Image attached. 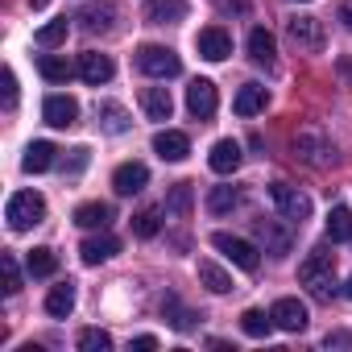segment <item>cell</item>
<instances>
[{"label":"cell","instance_id":"cell-24","mask_svg":"<svg viewBox=\"0 0 352 352\" xmlns=\"http://www.w3.org/2000/svg\"><path fill=\"white\" fill-rule=\"evenodd\" d=\"M54 153H58V149H54L50 141H34V145L25 149V157H21V170H25V174H42V170L54 166Z\"/></svg>","mask_w":352,"mask_h":352},{"label":"cell","instance_id":"cell-9","mask_svg":"<svg viewBox=\"0 0 352 352\" xmlns=\"http://www.w3.org/2000/svg\"><path fill=\"white\" fill-rule=\"evenodd\" d=\"M195 50H199L208 63H224V58L232 54V38H228V30H220V25H208V30H199V38H195Z\"/></svg>","mask_w":352,"mask_h":352},{"label":"cell","instance_id":"cell-4","mask_svg":"<svg viewBox=\"0 0 352 352\" xmlns=\"http://www.w3.org/2000/svg\"><path fill=\"white\" fill-rule=\"evenodd\" d=\"M212 245H216V249H220V253H224V257L236 265V270H245V274H253V270L261 265V253H257V249H253L245 236H232V232H216V236H212Z\"/></svg>","mask_w":352,"mask_h":352},{"label":"cell","instance_id":"cell-27","mask_svg":"<svg viewBox=\"0 0 352 352\" xmlns=\"http://www.w3.org/2000/svg\"><path fill=\"white\" fill-rule=\"evenodd\" d=\"M162 315L170 319V327H179V331H191L195 319H199L195 311H187V307L179 302V294H166V298H162Z\"/></svg>","mask_w":352,"mask_h":352},{"label":"cell","instance_id":"cell-11","mask_svg":"<svg viewBox=\"0 0 352 352\" xmlns=\"http://www.w3.org/2000/svg\"><path fill=\"white\" fill-rule=\"evenodd\" d=\"M153 153H157L162 162H183V157L191 153V137L179 133V129H162V133L153 137Z\"/></svg>","mask_w":352,"mask_h":352},{"label":"cell","instance_id":"cell-28","mask_svg":"<svg viewBox=\"0 0 352 352\" xmlns=\"http://www.w3.org/2000/svg\"><path fill=\"white\" fill-rule=\"evenodd\" d=\"M38 75H42L46 83H67V79L75 75V67H71L67 58H58V54H42V58H38Z\"/></svg>","mask_w":352,"mask_h":352},{"label":"cell","instance_id":"cell-2","mask_svg":"<svg viewBox=\"0 0 352 352\" xmlns=\"http://www.w3.org/2000/svg\"><path fill=\"white\" fill-rule=\"evenodd\" d=\"M5 220H9L13 232H30V228H38L46 220V199L38 191H17L5 204Z\"/></svg>","mask_w":352,"mask_h":352},{"label":"cell","instance_id":"cell-38","mask_svg":"<svg viewBox=\"0 0 352 352\" xmlns=\"http://www.w3.org/2000/svg\"><path fill=\"white\" fill-rule=\"evenodd\" d=\"M0 270H5V294H17L21 290V270H17V257L5 253L0 257Z\"/></svg>","mask_w":352,"mask_h":352},{"label":"cell","instance_id":"cell-20","mask_svg":"<svg viewBox=\"0 0 352 352\" xmlns=\"http://www.w3.org/2000/svg\"><path fill=\"white\" fill-rule=\"evenodd\" d=\"M265 100H270V91H265L261 83H245V87L236 91V100H232V112H236V116H257V112L265 108Z\"/></svg>","mask_w":352,"mask_h":352},{"label":"cell","instance_id":"cell-5","mask_svg":"<svg viewBox=\"0 0 352 352\" xmlns=\"http://www.w3.org/2000/svg\"><path fill=\"white\" fill-rule=\"evenodd\" d=\"M286 38H290L298 50L319 54V50H323V21H319V17L298 13V17H290V21H286Z\"/></svg>","mask_w":352,"mask_h":352},{"label":"cell","instance_id":"cell-31","mask_svg":"<svg viewBox=\"0 0 352 352\" xmlns=\"http://www.w3.org/2000/svg\"><path fill=\"white\" fill-rule=\"evenodd\" d=\"M25 270H30V278H50V274L58 270V257H54V249H30V257H25Z\"/></svg>","mask_w":352,"mask_h":352},{"label":"cell","instance_id":"cell-6","mask_svg":"<svg viewBox=\"0 0 352 352\" xmlns=\"http://www.w3.org/2000/svg\"><path fill=\"white\" fill-rule=\"evenodd\" d=\"M294 153H298L302 162H311V166H327V162H336V145H331L319 129H302V133L294 137Z\"/></svg>","mask_w":352,"mask_h":352},{"label":"cell","instance_id":"cell-12","mask_svg":"<svg viewBox=\"0 0 352 352\" xmlns=\"http://www.w3.org/2000/svg\"><path fill=\"white\" fill-rule=\"evenodd\" d=\"M42 120L54 124V129H71V124L79 120V104H75L71 96H46V104H42Z\"/></svg>","mask_w":352,"mask_h":352},{"label":"cell","instance_id":"cell-41","mask_svg":"<svg viewBox=\"0 0 352 352\" xmlns=\"http://www.w3.org/2000/svg\"><path fill=\"white\" fill-rule=\"evenodd\" d=\"M220 13H245V0H220Z\"/></svg>","mask_w":352,"mask_h":352},{"label":"cell","instance_id":"cell-23","mask_svg":"<svg viewBox=\"0 0 352 352\" xmlns=\"http://www.w3.org/2000/svg\"><path fill=\"white\" fill-rule=\"evenodd\" d=\"M191 204H195L191 183H174V187H170V195H166V204H162V212H166L170 220H183V216L191 212Z\"/></svg>","mask_w":352,"mask_h":352},{"label":"cell","instance_id":"cell-17","mask_svg":"<svg viewBox=\"0 0 352 352\" xmlns=\"http://www.w3.org/2000/svg\"><path fill=\"white\" fill-rule=\"evenodd\" d=\"M120 253V241L112 236V232H100V236H87L83 245H79V257L87 261V265H100V261H112Z\"/></svg>","mask_w":352,"mask_h":352},{"label":"cell","instance_id":"cell-35","mask_svg":"<svg viewBox=\"0 0 352 352\" xmlns=\"http://www.w3.org/2000/svg\"><path fill=\"white\" fill-rule=\"evenodd\" d=\"M327 236H331V241H352V212H348V208H331V216H327Z\"/></svg>","mask_w":352,"mask_h":352},{"label":"cell","instance_id":"cell-30","mask_svg":"<svg viewBox=\"0 0 352 352\" xmlns=\"http://www.w3.org/2000/svg\"><path fill=\"white\" fill-rule=\"evenodd\" d=\"M112 17H116V5H100V9L91 5V9L79 13V21H83L91 34H108V30H112Z\"/></svg>","mask_w":352,"mask_h":352},{"label":"cell","instance_id":"cell-36","mask_svg":"<svg viewBox=\"0 0 352 352\" xmlns=\"http://www.w3.org/2000/svg\"><path fill=\"white\" fill-rule=\"evenodd\" d=\"M232 208H236V187H212L208 212H212V216H224V212H232Z\"/></svg>","mask_w":352,"mask_h":352},{"label":"cell","instance_id":"cell-25","mask_svg":"<svg viewBox=\"0 0 352 352\" xmlns=\"http://www.w3.org/2000/svg\"><path fill=\"white\" fill-rule=\"evenodd\" d=\"M274 54H278V46H274V34L257 25V30L249 34V58H253V63H261V67H274Z\"/></svg>","mask_w":352,"mask_h":352},{"label":"cell","instance_id":"cell-16","mask_svg":"<svg viewBox=\"0 0 352 352\" xmlns=\"http://www.w3.org/2000/svg\"><path fill=\"white\" fill-rule=\"evenodd\" d=\"M183 17H187V0H145L149 25H179Z\"/></svg>","mask_w":352,"mask_h":352},{"label":"cell","instance_id":"cell-21","mask_svg":"<svg viewBox=\"0 0 352 352\" xmlns=\"http://www.w3.org/2000/svg\"><path fill=\"white\" fill-rule=\"evenodd\" d=\"M141 108H145V116H149V120H170L174 100H170V91H166V87H145V91H141Z\"/></svg>","mask_w":352,"mask_h":352},{"label":"cell","instance_id":"cell-39","mask_svg":"<svg viewBox=\"0 0 352 352\" xmlns=\"http://www.w3.org/2000/svg\"><path fill=\"white\" fill-rule=\"evenodd\" d=\"M5 104H9V108L17 104V75H13V71H5Z\"/></svg>","mask_w":352,"mask_h":352},{"label":"cell","instance_id":"cell-7","mask_svg":"<svg viewBox=\"0 0 352 352\" xmlns=\"http://www.w3.org/2000/svg\"><path fill=\"white\" fill-rule=\"evenodd\" d=\"M270 199H274V208L282 212V220H307L311 216V199L298 191V187H290V183H274L270 187Z\"/></svg>","mask_w":352,"mask_h":352},{"label":"cell","instance_id":"cell-32","mask_svg":"<svg viewBox=\"0 0 352 352\" xmlns=\"http://www.w3.org/2000/svg\"><path fill=\"white\" fill-rule=\"evenodd\" d=\"M67 34H71V21H67V17H58V21L42 25V30L34 34V42H38V46H46V50H54V46H63V42H67Z\"/></svg>","mask_w":352,"mask_h":352},{"label":"cell","instance_id":"cell-19","mask_svg":"<svg viewBox=\"0 0 352 352\" xmlns=\"http://www.w3.org/2000/svg\"><path fill=\"white\" fill-rule=\"evenodd\" d=\"M96 124L104 129V133H129V112H124V104H116V100H104V104H96Z\"/></svg>","mask_w":352,"mask_h":352},{"label":"cell","instance_id":"cell-14","mask_svg":"<svg viewBox=\"0 0 352 352\" xmlns=\"http://www.w3.org/2000/svg\"><path fill=\"white\" fill-rule=\"evenodd\" d=\"M257 236H261V245H265V253H270V257H286V253H290V245H294L290 228H282L278 220H257Z\"/></svg>","mask_w":352,"mask_h":352},{"label":"cell","instance_id":"cell-1","mask_svg":"<svg viewBox=\"0 0 352 352\" xmlns=\"http://www.w3.org/2000/svg\"><path fill=\"white\" fill-rule=\"evenodd\" d=\"M298 282H302L315 298H331V290H336V253L311 249L307 261L298 265Z\"/></svg>","mask_w":352,"mask_h":352},{"label":"cell","instance_id":"cell-10","mask_svg":"<svg viewBox=\"0 0 352 352\" xmlns=\"http://www.w3.org/2000/svg\"><path fill=\"white\" fill-rule=\"evenodd\" d=\"M145 183H149V166L145 162H120L116 174H112L116 195H137V191H145Z\"/></svg>","mask_w":352,"mask_h":352},{"label":"cell","instance_id":"cell-18","mask_svg":"<svg viewBox=\"0 0 352 352\" xmlns=\"http://www.w3.org/2000/svg\"><path fill=\"white\" fill-rule=\"evenodd\" d=\"M241 141H232V137H224V141H216L212 145V153H208V166L216 170V174H232L236 166H241Z\"/></svg>","mask_w":352,"mask_h":352},{"label":"cell","instance_id":"cell-33","mask_svg":"<svg viewBox=\"0 0 352 352\" xmlns=\"http://www.w3.org/2000/svg\"><path fill=\"white\" fill-rule=\"evenodd\" d=\"M241 327H245V336H253V340H265V336H270V327H274V315H265V311L249 307V311L241 315Z\"/></svg>","mask_w":352,"mask_h":352},{"label":"cell","instance_id":"cell-44","mask_svg":"<svg viewBox=\"0 0 352 352\" xmlns=\"http://www.w3.org/2000/svg\"><path fill=\"white\" fill-rule=\"evenodd\" d=\"M344 294H348V298H352V278H348V286H344Z\"/></svg>","mask_w":352,"mask_h":352},{"label":"cell","instance_id":"cell-26","mask_svg":"<svg viewBox=\"0 0 352 352\" xmlns=\"http://www.w3.org/2000/svg\"><path fill=\"white\" fill-rule=\"evenodd\" d=\"M195 270H199V282H204L212 294H228V290H232V274H228V270H220L216 261H208V257H204Z\"/></svg>","mask_w":352,"mask_h":352},{"label":"cell","instance_id":"cell-15","mask_svg":"<svg viewBox=\"0 0 352 352\" xmlns=\"http://www.w3.org/2000/svg\"><path fill=\"white\" fill-rule=\"evenodd\" d=\"M270 315H274V327H282V331H302L307 327V307L298 298H278L270 307Z\"/></svg>","mask_w":352,"mask_h":352},{"label":"cell","instance_id":"cell-42","mask_svg":"<svg viewBox=\"0 0 352 352\" xmlns=\"http://www.w3.org/2000/svg\"><path fill=\"white\" fill-rule=\"evenodd\" d=\"M340 21L352 30V0H340Z\"/></svg>","mask_w":352,"mask_h":352},{"label":"cell","instance_id":"cell-22","mask_svg":"<svg viewBox=\"0 0 352 352\" xmlns=\"http://www.w3.org/2000/svg\"><path fill=\"white\" fill-rule=\"evenodd\" d=\"M71 311H75V282H58V286H50V294H46V315L67 319Z\"/></svg>","mask_w":352,"mask_h":352},{"label":"cell","instance_id":"cell-8","mask_svg":"<svg viewBox=\"0 0 352 352\" xmlns=\"http://www.w3.org/2000/svg\"><path fill=\"white\" fill-rule=\"evenodd\" d=\"M187 108H191V116H195V120H212V116H216V108H220L216 83H212V79H195V83L187 87Z\"/></svg>","mask_w":352,"mask_h":352},{"label":"cell","instance_id":"cell-13","mask_svg":"<svg viewBox=\"0 0 352 352\" xmlns=\"http://www.w3.org/2000/svg\"><path fill=\"white\" fill-rule=\"evenodd\" d=\"M112 75H116V67H112V58H108V54H96V50L79 54V79H83V83L100 87V83H108Z\"/></svg>","mask_w":352,"mask_h":352},{"label":"cell","instance_id":"cell-29","mask_svg":"<svg viewBox=\"0 0 352 352\" xmlns=\"http://www.w3.org/2000/svg\"><path fill=\"white\" fill-rule=\"evenodd\" d=\"M75 224H79V228H108V224H112V208H108V204H83V208L75 212Z\"/></svg>","mask_w":352,"mask_h":352},{"label":"cell","instance_id":"cell-3","mask_svg":"<svg viewBox=\"0 0 352 352\" xmlns=\"http://www.w3.org/2000/svg\"><path fill=\"white\" fill-rule=\"evenodd\" d=\"M137 71L149 75V79H174V75L183 71V63H179V54H174L170 46H153V42H145V46L137 50Z\"/></svg>","mask_w":352,"mask_h":352},{"label":"cell","instance_id":"cell-34","mask_svg":"<svg viewBox=\"0 0 352 352\" xmlns=\"http://www.w3.org/2000/svg\"><path fill=\"white\" fill-rule=\"evenodd\" d=\"M157 228H162V208H141V212L133 216V232H137L141 241L157 236Z\"/></svg>","mask_w":352,"mask_h":352},{"label":"cell","instance_id":"cell-43","mask_svg":"<svg viewBox=\"0 0 352 352\" xmlns=\"http://www.w3.org/2000/svg\"><path fill=\"white\" fill-rule=\"evenodd\" d=\"M30 5H34V9H46V5H50V0H30Z\"/></svg>","mask_w":352,"mask_h":352},{"label":"cell","instance_id":"cell-40","mask_svg":"<svg viewBox=\"0 0 352 352\" xmlns=\"http://www.w3.org/2000/svg\"><path fill=\"white\" fill-rule=\"evenodd\" d=\"M129 348H133V352H153V348H157V336H137Z\"/></svg>","mask_w":352,"mask_h":352},{"label":"cell","instance_id":"cell-37","mask_svg":"<svg viewBox=\"0 0 352 352\" xmlns=\"http://www.w3.org/2000/svg\"><path fill=\"white\" fill-rule=\"evenodd\" d=\"M79 348L83 352H108L112 348V336L100 331V327H87V331H79Z\"/></svg>","mask_w":352,"mask_h":352}]
</instances>
